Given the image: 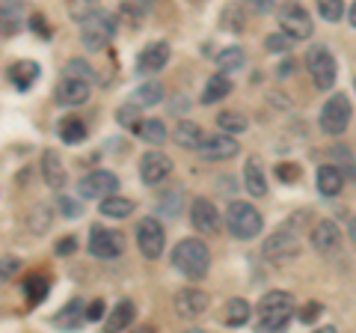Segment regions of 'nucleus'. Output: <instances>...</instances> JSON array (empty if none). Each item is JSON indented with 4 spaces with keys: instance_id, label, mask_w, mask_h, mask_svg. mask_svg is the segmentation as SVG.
I'll use <instances>...</instances> for the list:
<instances>
[{
    "instance_id": "f257e3e1",
    "label": "nucleus",
    "mask_w": 356,
    "mask_h": 333,
    "mask_svg": "<svg viewBox=\"0 0 356 333\" xmlns=\"http://www.w3.org/2000/svg\"><path fill=\"white\" fill-rule=\"evenodd\" d=\"M294 316H297V301H294V295L280 292V288L267 292L261 301H259V330H261V333L288 327Z\"/></svg>"
},
{
    "instance_id": "f03ea898",
    "label": "nucleus",
    "mask_w": 356,
    "mask_h": 333,
    "mask_svg": "<svg viewBox=\"0 0 356 333\" xmlns=\"http://www.w3.org/2000/svg\"><path fill=\"white\" fill-rule=\"evenodd\" d=\"M172 265L181 271L187 280H202L211 268V250L202 238H184L175 244Z\"/></svg>"
},
{
    "instance_id": "7ed1b4c3",
    "label": "nucleus",
    "mask_w": 356,
    "mask_h": 333,
    "mask_svg": "<svg viewBox=\"0 0 356 333\" xmlns=\"http://www.w3.org/2000/svg\"><path fill=\"white\" fill-rule=\"evenodd\" d=\"M226 229L232 232V238L238 241H252L261 235L264 229V217L255 206L243 203V199H232L226 206Z\"/></svg>"
},
{
    "instance_id": "20e7f679",
    "label": "nucleus",
    "mask_w": 356,
    "mask_h": 333,
    "mask_svg": "<svg viewBox=\"0 0 356 333\" xmlns=\"http://www.w3.org/2000/svg\"><path fill=\"white\" fill-rule=\"evenodd\" d=\"M116 36V18L104 13V9H95L92 15H86L81 21V42L86 51H104Z\"/></svg>"
},
{
    "instance_id": "39448f33",
    "label": "nucleus",
    "mask_w": 356,
    "mask_h": 333,
    "mask_svg": "<svg viewBox=\"0 0 356 333\" xmlns=\"http://www.w3.org/2000/svg\"><path fill=\"white\" fill-rule=\"evenodd\" d=\"M306 69L312 75V84H315L321 93L332 90L336 75H339V65H336V57H332V51L327 45H312L306 51Z\"/></svg>"
},
{
    "instance_id": "423d86ee",
    "label": "nucleus",
    "mask_w": 356,
    "mask_h": 333,
    "mask_svg": "<svg viewBox=\"0 0 356 333\" xmlns=\"http://www.w3.org/2000/svg\"><path fill=\"white\" fill-rule=\"evenodd\" d=\"M350 116H353V107H350V98L344 93H332L327 98V104L321 107V116H318V125L324 134L330 137H339L344 134V128L350 125Z\"/></svg>"
},
{
    "instance_id": "0eeeda50",
    "label": "nucleus",
    "mask_w": 356,
    "mask_h": 333,
    "mask_svg": "<svg viewBox=\"0 0 356 333\" xmlns=\"http://www.w3.org/2000/svg\"><path fill=\"white\" fill-rule=\"evenodd\" d=\"M280 27L291 39L303 42V39H309L312 33H315V21H312V15L306 13L303 3H297V0H285V3L280 6Z\"/></svg>"
},
{
    "instance_id": "6e6552de",
    "label": "nucleus",
    "mask_w": 356,
    "mask_h": 333,
    "mask_svg": "<svg viewBox=\"0 0 356 333\" xmlns=\"http://www.w3.org/2000/svg\"><path fill=\"white\" fill-rule=\"evenodd\" d=\"M89 253L95 259H104V262H113L125 253V235L119 229H104V226H92L89 232Z\"/></svg>"
},
{
    "instance_id": "1a4fd4ad",
    "label": "nucleus",
    "mask_w": 356,
    "mask_h": 333,
    "mask_svg": "<svg viewBox=\"0 0 356 333\" xmlns=\"http://www.w3.org/2000/svg\"><path fill=\"white\" fill-rule=\"evenodd\" d=\"M261 253H264L267 262H276V265L291 262L294 256H300V238L294 235V232L280 229V232H273V235L264 238Z\"/></svg>"
},
{
    "instance_id": "9d476101",
    "label": "nucleus",
    "mask_w": 356,
    "mask_h": 333,
    "mask_svg": "<svg viewBox=\"0 0 356 333\" xmlns=\"http://www.w3.org/2000/svg\"><path fill=\"white\" fill-rule=\"evenodd\" d=\"M116 187H119V176L116 173L92 170V173H86L83 179L77 182V196L81 199H98V203H102L104 196L116 194Z\"/></svg>"
},
{
    "instance_id": "9b49d317",
    "label": "nucleus",
    "mask_w": 356,
    "mask_h": 333,
    "mask_svg": "<svg viewBox=\"0 0 356 333\" xmlns=\"http://www.w3.org/2000/svg\"><path fill=\"white\" fill-rule=\"evenodd\" d=\"M134 235H137V247L146 259H158L166 247V232L161 226V220H154V217H143Z\"/></svg>"
},
{
    "instance_id": "f8f14e48",
    "label": "nucleus",
    "mask_w": 356,
    "mask_h": 333,
    "mask_svg": "<svg viewBox=\"0 0 356 333\" xmlns=\"http://www.w3.org/2000/svg\"><path fill=\"white\" fill-rule=\"evenodd\" d=\"M191 224L199 235H217L222 229V215L217 212V206L205 196H196L191 203Z\"/></svg>"
},
{
    "instance_id": "ddd939ff",
    "label": "nucleus",
    "mask_w": 356,
    "mask_h": 333,
    "mask_svg": "<svg viewBox=\"0 0 356 333\" xmlns=\"http://www.w3.org/2000/svg\"><path fill=\"white\" fill-rule=\"evenodd\" d=\"M208 304H211L208 292H202V288H193V286L178 288L175 297H172L175 313L181 316V318H187V321H193V318H199V316H205V313H208Z\"/></svg>"
},
{
    "instance_id": "4468645a",
    "label": "nucleus",
    "mask_w": 356,
    "mask_h": 333,
    "mask_svg": "<svg viewBox=\"0 0 356 333\" xmlns=\"http://www.w3.org/2000/svg\"><path fill=\"white\" fill-rule=\"evenodd\" d=\"M170 173H172V158H170L166 152H161L158 146H154L152 152H146V155L140 158V179L146 182L149 187L161 185Z\"/></svg>"
},
{
    "instance_id": "2eb2a0df",
    "label": "nucleus",
    "mask_w": 356,
    "mask_h": 333,
    "mask_svg": "<svg viewBox=\"0 0 356 333\" xmlns=\"http://www.w3.org/2000/svg\"><path fill=\"white\" fill-rule=\"evenodd\" d=\"M89 86H92V81H83V77H63L54 90V98L63 107H81L89 102V93H92Z\"/></svg>"
},
{
    "instance_id": "dca6fc26",
    "label": "nucleus",
    "mask_w": 356,
    "mask_h": 333,
    "mask_svg": "<svg viewBox=\"0 0 356 333\" xmlns=\"http://www.w3.org/2000/svg\"><path fill=\"white\" fill-rule=\"evenodd\" d=\"M196 152H199L202 161H229L241 152V143L232 137L229 131H222V134H217V137H205V143Z\"/></svg>"
},
{
    "instance_id": "f3484780",
    "label": "nucleus",
    "mask_w": 356,
    "mask_h": 333,
    "mask_svg": "<svg viewBox=\"0 0 356 333\" xmlns=\"http://www.w3.org/2000/svg\"><path fill=\"white\" fill-rule=\"evenodd\" d=\"M170 42H152V45H146L140 51L137 57V75H158L166 63H170Z\"/></svg>"
},
{
    "instance_id": "a211bd4d",
    "label": "nucleus",
    "mask_w": 356,
    "mask_h": 333,
    "mask_svg": "<svg viewBox=\"0 0 356 333\" xmlns=\"http://www.w3.org/2000/svg\"><path fill=\"white\" fill-rule=\"evenodd\" d=\"M312 247L318 253H336L341 247V229L336 220H318L312 226Z\"/></svg>"
},
{
    "instance_id": "6ab92c4d",
    "label": "nucleus",
    "mask_w": 356,
    "mask_h": 333,
    "mask_svg": "<svg viewBox=\"0 0 356 333\" xmlns=\"http://www.w3.org/2000/svg\"><path fill=\"white\" fill-rule=\"evenodd\" d=\"M42 179L48 187H54V191H63L65 187V166H63V158L57 149L42 152Z\"/></svg>"
},
{
    "instance_id": "aec40b11",
    "label": "nucleus",
    "mask_w": 356,
    "mask_h": 333,
    "mask_svg": "<svg viewBox=\"0 0 356 333\" xmlns=\"http://www.w3.org/2000/svg\"><path fill=\"white\" fill-rule=\"evenodd\" d=\"M39 75H42V65L33 63V60H18V63L9 65V81H13V86L21 93H27L30 86L39 81Z\"/></svg>"
},
{
    "instance_id": "412c9836",
    "label": "nucleus",
    "mask_w": 356,
    "mask_h": 333,
    "mask_svg": "<svg viewBox=\"0 0 356 333\" xmlns=\"http://www.w3.org/2000/svg\"><path fill=\"white\" fill-rule=\"evenodd\" d=\"M175 143L181 149H199L205 143V131H202V125L199 122H193V119H181L175 125Z\"/></svg>"
},
{
    "instance_id": "4be33fe9",
    "label": "nucleus",
    "mask_w": 356,
    "mask_h": 333,
    "mask_svg": "<svg viewBox=\"0 0 356 333\" xmlns=\"http://www.w3.org/2000/svg\"><path fill=\"white\" fill-rule=\"evenodd\" d=\"M315 185H318V194L321 196H339L341 187H344V176H341L339 166L327 164V166H321V170H318Z\"/></svg>"
},
{
    "instance_id": "5701e85b",
    "label": "nucleus",
    "mask_w": 356,
    "mask_h": 333,
    "mask_svg": "<svg viewBox=\"0 0 356 333\" xmlns=\"http://www.w3.org/2000/svg\"><path fill=\"white\" fill-rule=\"evenodd\" d=\"M134 318H137V307H134V301H128V297H122V301L110 309V316H107V330H128L134 325Z\"/></svg>"
},
{
    "instance_id": "b1692460",
    "label": "nucleus",
    "mask_w": 356,
    "mask_h": 333,
    "mask_svg": "<svg viewBox=\"0 0 356 333\" xmlns=\"http://www.w3.org/2000/svg\"><path fill=\"white\" fill-rule=\"evenodd\" d=\"M163 95H166L163 84H158V81H146V84H140L137 90L131 93V102L137 104V107H154V104H161V102H163Z\"/></svg>"
},
{
    "instance_id": "393cba45",
    "label": "nucleus",
    "mask_w": 356,
    "mask_h": 333,
    "mask_svg": "<svg viewBox=\"0 0 356 333\" xmlns=\"http://www.w3.org/2000/svg\"><path fill=\"white\" fill-rule=\"evenodd\" d=\"M232 93V81H229V75H222V72H217L214 77H208V84H205V90H202V98L199 102L202 104H217V102H222Z\"/></svg>"
},
{
    "instance_id": "a878e982",
    "label": "nucleus",
    "mask_w": 356,
    "mask_h": 333,
    "mask_svg": "<svg viewBox=\"0 0 356 333\" xmlns=\"http://www.w3.org/2000/svg\"><path fill=\"white\" fill-rule=\"evenodd\" d=\"M243 187L252 194V196H264L267 194V179H264V170L259 158H250L247 166H243Z\"/></svg>"
},
{
    "instance_id": "bb28decb",
    "label": "nucleus",
    "mask_w": 356,
    "mask_h": 333,
    "mask_svg": "<svg viewBox=\"0 0 356 333\" xmlns=\"http://www.w3.org/2000/svg\"><path fill=\"white\" fill-rule=\"evenodd\" d=\"M134 134H137V140L149 143V146H161V143H166V125L161 119H143L137 128H134Z\"/></svg>"
},
{
    "instance_id": "cd10ccee",
    "label": "nucleus",
    "mask_w": 356,
    "mask_h": 333,
    "mask_svg": "<svg viewBox=\"0 0 356 333\" xmlns=\"http://www.w3.org/2000/svg\"><path fill=\"white\" fill-rule=\"evenodd\" d=\"M250 318H252L250 301H243V297H232V301H226V313H222V321H226L229 327H241V325H247Z\"/></svg>"
},
{
    "instance_id": "c85d7f7f",
    "label": "nucleus",
    "mask_w": 356,
    "mask_h": 333,
    "mask_svg": "<svg viewBox=\"0 0 356 333\" xmlns=\"http://www.w3.org/2000/svg\"><path fill=\"white\" fill-rule=\"evenodd\" d=\"M243 65H247V54H243V48H238V45H232V48L217 54V69L222 75H235V72L243 69Z\"/></svg>"
},
{
    "instance_id": "c756f323",
    "label": "nucleus",
    "mask_w": 356,
    "mask_h": 333,
    "mask_svg": "<svg viewBox=\"0 0 356 333\" xmlns=\"http://www.w3.org/2000/svg\"><path fill=\"white\" fill-rule=\"evenodd\" d=\"M104 217H113V220H122V217H128L134 212V203L128 196H119V194H110L102 199V208H98Z\"/></svg>"
},
{
    "instance_id": "7c9ffc66",
    "label": "nucleus",
    "mask_w": 356,
    "mask_h": 333,
    "mask_svg": "<svg viewBox=\"0 0 356 333\" xmlns=\"http://www.w3.org/2000/svg\"><path fill=\"white\" fill-rule=\"evenodd\" d=\"M51 224H54V212L48 206H36L27 215V232H30V235H36V238L44 235V232L51 229Z\"/></svg>"
},
{
    "instance_id": "2f4dec72",
    "label": "nucleus",
    "mask_w": 356,
    "mask_h": 333,
    "mask_svg": "<svg viewBox=\"0 0 356 333\" xmlns=\"http://www.w3.org/2000/svg\"><path fill=\"white\" fill-rule=\"evenodd\" d=\"M48 288H51L48 277H44V274H30L27 280H24V297H27V304H30V307H36L39 301H44Z\"/></svg>"
},
{
    "instance_id": "473e14b6",
    "label": "nucleus",
    "mask_w": 356,
    "mask_h": 333,
    "mask_svg": "<svg viewBox=\"0 0 356 333\" xmlns=\"http://www.w3.org/2000/svg\"><path fill=\"white\" fill-rule=\"evenodd\" d=\"M60 137H63V143H69V146H77V143L86 140V125L77 116H65L60 122Z\"/></svg>"
},
{
    "instance_id": "72a5a7b5",
    "label": "nucleus",
    "mask_w": 356,
    "mask_h": 333,
    "mask_svg": "<svg viewBox=\"0 0 356 333\" xmlns=\"http://www.w3.org/2000/svg\"><path fill=\"white\" fill-rule=\"evenodd\" d=\"M217 125H220V131H229V134H243V131L250 128V122L243 114H238V110H222L217 116Z\"/></svg>"
},
{
    "instance_id": "f704fd0d",
    "label": "nucleus",
    "mask_w": 356,
    "mask_h": 333,
    "mask_svg": "<svg viewBox=\"0 0 356 333\" xmlns=\"http://www.w3.org/2000/svg\"><path fill=\"white\" fill-rule=\"evenodd\" d=\"M83 318H86V316H83V304H81V301H72L69 307L63 309V313L54 316V321H57L60 327H69V330L81 327V325H83Z\"/></svg>"
},
{
    "instance_id": "c9c22d12",
    "label": "nucleus",
    "mask_w": 356,
    "mask_h": 333,
    "mask_svg": "<svg viewBox=\"0 0 356 333\" xmlns=\"http://www.w3.org/2000/svg\"><path fill=\"white\" fill-rule=\"evenodd\" d=\"M220 27L222 30H232V33H241L243 30V9L241 6H226L222 9V15H220Z\"/></svg>"
},
{
    "instance_id": "e433bc0d",
    "label": "nucleus",
    "mask_w": 356,
    "mask_h": 333,
    "mask_svg": "<svg viewBox=\"0 0 356 333\" xmlns=\"http://www.w3.org/2000/svg\"><path fill=\"white\" fill-rule=\"evenodd\" d=\"M63 77H83V81H95V72H92V65H89L86 60L72 57L69 63H65Z\"/></svg>"
},
{
    "instance_id": "4c0bfd02",
    "label": "nucleus",
    "mask_w": 356,
    "mask_h": 333,
    "mask_svg": "<svg viewBox=\"0 0 356 333\" xmlns=\"http://www.w3.org/2000/svg\"><path fill=\"white\" fill-rule=\"evenodd\" d=\"M318 13L324 21L336 24V21H341V15H344V0H318Z\"/></svg>"
},
{
    "instance_id": "58836bf2",
    "label": "nucleus",
    "mask_w": 356,
    "mask_h": 333,
    "mask_svg": "<svg viewBox=\"0 0 356 333\" xmlns=\"http://www.w3.org/2000/svg\"><path fill=\"white\" fill-rule=\"evenodd\" d=\"M116 122H119V125L122 128H137L140 125V107L137 104H134V102H128V104H122L119 110H116Z\"/></svg>"
},
{
    "instance_id": "ea45409f",
    "label": "nucleus",
    "mask_w": 356,
    "mask_h": 333,
    "mask_svg": "<svg viewBox=\"0 0 356 333\" xmlns=\"http://www.w3.org/2000/svg\"><path fill=\"white\" fill-rule=\"evenodd\" d=\"M297 39H291L288 33L282 30V33H270V36L264 39V48L270 51V54H285V51H291V45H294Z\"/></svg>"
},
{
    "instance_id": "a19ab883",
    "label": "nucleus",
    "mask_w": 356,
    "mask_h": 333,
    "mask_svg": "<svg viewBox=\"0 0 356 333\" xmlns=\"http://www.w3.org/2000/svg\"><path fill=\"white\" fill-rule=\"evenodd\" d=\"M98 9V0H69V15L74 21H83L86 15H92Z\"/></svg>"
},
{
    "instance_id": "79ce46f5",
    "label": "nucleus",
    "mask_w": 356,
    "mask_h": 333,
    "mask_svg": "<svg viewBox=\"0 0 356 333\" xmlns=\"http://www.w3.org/2000/svg\"><path fill=\"white\" fill-rule=\"evenodd\" d=\"M57 208H60V215H63V217H69V220H74V217H81V215H83V206L77 203V199L65 196V194H60Z\"/></svg>"
},
{
    "instance_id": "37998d69",
    "label": "nucleus",
    "mask_w": 356,
    "mask_h": 333,
    "mask_svg": "<svg viewBox=\"0 0 356 333\" xmlns=\"http://www.w3.org/2000/svg\"><path fill=\"white\" fill-rule=\"evenodd\" d=\"M321 313H324V307H321L318 301H309V304H303L297 309V318L303 321V325H315V321L321 318Z\"/></svg>"
},
{
    "instance_id": "c03bdc74",
    "label": "nucleus",
    "mask_w": 356,
    "mask_h": 333,
    "mask_svg": "<svg viewBox=\"0 0 356 333\" xmlns=\"http://www.w3.org/2000/svg\"><path fill=\"white\" fill-rule=\"evenodd\" d=\"M181 199H184L181 191H172L170 196H163V199H161V212H163L166 217H175V215H178V208H181Z\"/></svg>"
},
{
    "instance_id": "a18cd8bd",
    "label": "nucleus",
    "mask_w": 356,
    "mask_h": 333,
    "mask_svg": "<svg viewBox=\"0 0 356 333\" xmlns=\"http://www.w3.org/2000/svg\"><path fill=\"white\" fill-rule=\"evenodd\" d=\"M21 30V18H18V9L13 6V13L3 6V36L9 39V36H15V33Z\"/></svg>"
},
{
    "instance_id": "49530a36",
    "label": "nucleus",
    "mask_w": 356,
    "mask_h": 333,
    "mask_svg": "<svg viewBox=\"0 0 356 333\" xmlns=\"http://www.w3.org/2000/svg\"><path fill=\"white\" fill-rule=\"evenodd\" d=\"M276 176H280L282 182H297L300 179V166L297 164H280L276 166Z\"/></svg>"
},
{
    "instance_id": "de8ad7c7",
    "label": "nucleus",
    "mask_w": 356,
    "mask_h": 333,
    "mask_svg": "<svg viewBox=\"0 0 356 333\" xmlns=\"http://www.w3.org/2000/svg\"><path fill=\"white\" fill-rule=\"evenodd\" d=\"M15 271H18V259H15V256H3V274H0V280L9 283Z\"/></svg>"
},
{
    "instance_id": "09e8293b",
    "label": "nucleus",
    "mask_w": 356,
    "mask_h": 333,
    "mask_svg": "<svg viewBox=\"0 0 356 333\" xmlns=\"http://www.w3.org/2000/svg\"><path fill=\"white\" fill-rule=\"evenodd\" d=\"M30 27H33V33H42L44 39L51 36V30H48V24H44V18H42V15H33V18H30Z\"/></svg>"
},
{
    "instance_id": "8fccbe9b",
    "label": "nucleus",
    "mask_w": 356,
    "mask_h": 333,
    "mask_svg": "<svg viewBox=\"0 0 356 333\" xmlns=\"http://www.w3.org/2000/svg\"><path fill=\"white\" fill-rule=\"evenodd\" d=\"M102 316H104V301H92V304H89V309H86V318L89 321H98Z\"/></svg>"
},
{
    "instance_id": "3c124183",
    "label": "nucleus",
    "mask_w": 356,
    "mask_h": 333,
    "mask_svg": "<svg viewBox=\"0 0 356 333\" xmlns=\"http://www.w3.org/2000/svg\"><path fill=\"white\" fill-rule=\"evenodd\" d=\"M247 3L255 9V13H270V9L276 6V0H247Z\"/></svg>"
},
{
    "instance_id": "603ef678",
    "label": "nucleus",
    "mask_w": 356,
    "mask_h": 333,
    "mask_svg": "<svg viewBox=\"0 0 356 333\" xmlns=\"http://www.w3.org/2000/svg\"><path fill=\"white\" fill-rule=\"evenodd\" d=\"M74 247H77V241H74V238L69 235L65 241H60V244H57V256H69V253H72Z\"/></svg>"
},
{
    "instance_id": "864d4df0",
    "label": "nucleus",
    "mask_w": 356,
    "mask_h": 333,
    "mask_svg": "<svg viewBox=\"0 0 356 333\" xmlns=\"http://www.w3.org/2000/svg\"><path fill=\"white\" fill-rule=\"evenodd\" d=\"M348 235H350V241L356 244V215L350 217V226H348Z\"/></svg>"
},
{
    "instance_id": "5fc2aeb1",
    "label": "nucleus",
    "mask_w": 356,
    "mask_h": 333,
    "mask_svg": "<svg viewBox=\"0 0 356 333\" xmlns=\"http://www.w3.org/2000/svg\"><path fill=\"white\" fill-rule=\"evenodd\" d=\"M348 21H350V27L356 30V3L350 6V13H348Z\"/></svg>"
},
{
    "instance_id": "6e6d98bb",
    "label": "nucleus",
    "mask_w": 356,
    "mask_h": 333,
    "mask_svg": "<svg viewBox=\"0 0 356 333\" xmlns=\"http://www.w3.org/2000/svg\"><path fill=\"white\" fill-rule=\"evenodd\" d=\"M291 69H294V65H291V63H282V65H280V75L285 77V75H288V72H291Z\"/></svg>"
}]
</instances>
